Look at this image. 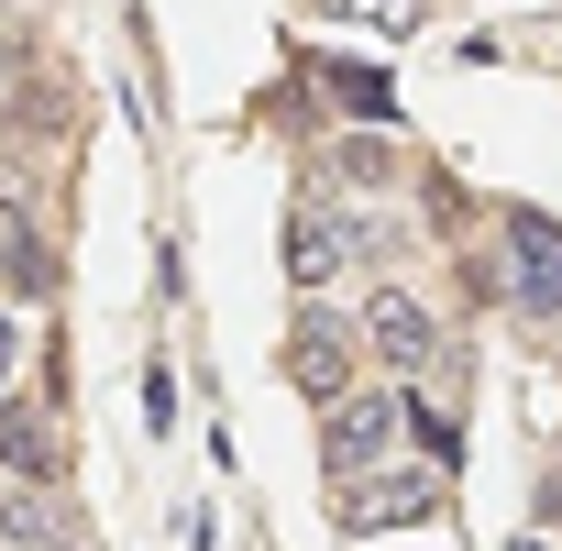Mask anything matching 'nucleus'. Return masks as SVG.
Instances as JSON below:
<instances>
[{"label":"nucleus","mask_w":562,"mask_h":551,"mask_svg":"<svg viewBox=\"0 0 562 551\" xmlns=\"http://www.w3.org/2000/svg\"><path fill=\"white\" fill-rule=\"evenodd\" d=\"M496 310L518 331H562V221L551 210H496Z\"/></svg>","instance_id":"nucleus-1"},{"label":"nucleus","mask_w":562,"mask_h":551,"mask_svg":"<svg viewBox=\"0 0 562 551\" xmlns=\"http://www.w3.org/2000/svg\"><path fill=\"white\" fill-rule=\"evenodd\" d=\"M331 518H342V540H386V529L452 518V474L419 463V452H397V463H375V474H342V485H331Z\"/></svg>","instance_id":"nucleus-2"},{"label":"nucleus","mask_w":562,"mask_h":551,"mask_svg":"<svg viewBox=\"0 0 562 551\" xmlns=\"http://www.w3.org/2000/svg\"><path fill=\"white\" fill-rule=\"evenodd\" d=\"M353 331H364V364H375V375H397V386H419V375L452 353V321L408 288V276H375L364 310H353Z\"/></svg>","instance_id":"nucleus-3"},{"label":"nucleus","mask_w":562,"mask_h":551,"mask_svg":"<svg viewBox=\"0 0 562 551\" xmlns=\"http://www.w3.org/2000/svg\"><path fill=\"white\" fill-rule=\"evenodd\" d=\"M408 452V386L397 375H353L331 408H321V463H331V485L342 474H375V463H397Z\"/></svg>","instance_id":"nucleus-4"},{"label":"nucleus","mask_w":562,"mask_h":551,"mask_svg":"<svg viewBox=\"0 0 562 551\" xmlns=\"http://www.w3.org/2000/svg\"><path fill=\"white\" fill-rule=\"evenodd\" d=\"M276 364H288V386H299L310 408H331L353 375H375V364H364V331H353V310H331V299H299V321H288V353H276Z\"/></svg>","instance_id":"nucleus-5"},{"label":"nucleus","mask_w":562,"mask_h":551,"mask_svg":"<svg viewBox=\"0 0 562 551\" xmlns=\"http://www.w3.org/2000/svg\"><path fill=\"white\" fill-rule=\"evenodd\" d=\"M397 177H408V155H397V133H386V122H342V133L310 155V188H321V199H342V210H375Z\"/></svg>","instance_id":"nucleus-6"},{"label":"nucleus","mask_w":562,"mask_h":551,"mask_svg":"<svg viewBox=\"0 0 562 551\" xmlns=\"http://www.w3.org/2000/svg\"><path fill=\"white\" fill-rule=\"evenodd\" d=\"M342 276H353V232H342V199H299V221H288V288L299 299H331L342 288Z\"/></svg>","instance_id":"nucleus-7"},{"label":"nucleus","mask_w":562,"mask_h":551,"mask_svg":"<svg viewBox=\"0 0 562 551\" xmlns=\"http://www.w3.org/2000/svg\"><path fill=\"white\" fill-rule=\"evenodd\" d=\"M0 485H67V430L23 397H0Z\"/></svg>","instance_id":"nucleus-8"},{"label":"nucleus","mask_w":562,"mask_h":551,"mask_svg":"<svg viewBox=\"0 0 562 551\" xmlns=\"http://www.w3.org/2000/svg\"><path fill=\"white\" fill-rule=\"evenodd\" d=\"M78 529H67V507H56V485H0V551H67Z\"/></svg>","instance_id":"nucleus-9"},{"label":"nucleus","mask_w":562,"mask_h":551,"mask_svg":"<svg viewBox=\"0 0 562 551\" xmlns=\"http://www.w3.org/2000/svg\"><path fill=\"white\" fill-rule=\"evenodd\" d=\"M0 265H12V288H23V299H45V288H56V254H45V232H34V210H23V199H0Z\"/></svg>","instance_id":"nucleus-10"},{"label":"nucleus","mask_w":562,"mask_h":551,"mask_svg":"<svg viewBox=\"0 0 562 551\" xmlns=\"http://www.w3.org/2000/svg\"><path fill=\"white\" fill-rule=\"evenodd\" d=\"M321 89H331V111H342V122H386V111H397L375 67H321Z\"/></svg>","instance_id":"nucleus-11"},{"label":"nucleus","mask_w":562,"mask_h":551,"mask_svg":"<svg viewBox=\"0 0 562 551\" xmlns=\"http://www.w3.org/2000/svg\"><path fill=\"white\" fill-rule=\"evenodd\" d=\"M23 353H34V331H23V310H0V397H12V375H23Z\"/></svg>","instance_id":"nucleus-12"},{"label":"nucleus","mask_w":562,"mask_h":551,"mask_svg":"<svg viewBox=\"0 0 562 551\" xmlns=\"http://www.w3.org/2000/svg\"><path fill=\"white\" fill-rule=\"evenodd\" d=\"M310 12H331V23H342V12H386V0H310Z\"/></svg>","instance_id":"nucleus-13"},{"label":"nucleus","mask_w":562,"mask_h":551,"mask_svg":"<svg viewBox=\"0 0 562 551\" xmlns=\"http://www.w3.org/2000/svg\"><path fill=\"white\" fill-rule=\"evenodd\" d=\"M67 551H78V540H67Z\"/></svg>","instance_id":"nucleus-14"}]
</instances>
